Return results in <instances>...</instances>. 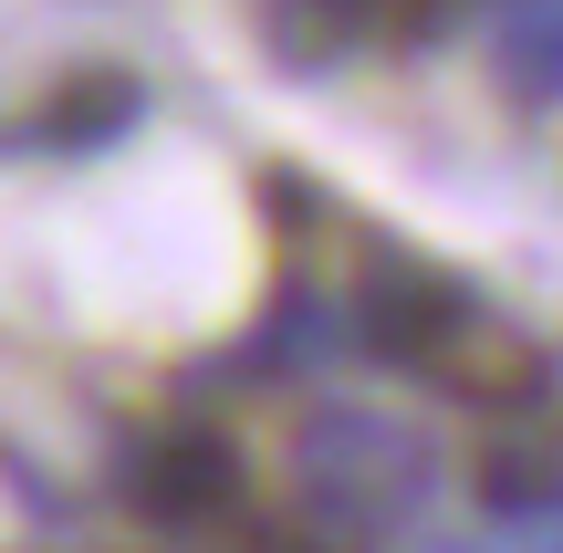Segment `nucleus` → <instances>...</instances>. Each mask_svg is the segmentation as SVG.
<instances>
[{"mask_svg":"<svg viewBox=\"0 0 563 553\" xmlns=\"http://www.w3.org/2000/svg\"><path fill=\"white\" fill-rule=\"evenodd\" d=\"M302 491H313V512L334 533H376V522H407L428 501V460L407 429H386L365 408H334L302 429Z\"/></svg>","mask_w":563,"mask_h":553,"instance_id":"f257e3e1","label":"nucleus"},{"mask_svg":"<svg viewBox=\"0 0 563 553\" xmlns=\"http://www.w3.org/2000/svg\"><path fill=\"white\" fill-rule=\"evenodd\" d=\"M125 501L167 533H199V522L241 512V450L220 429H146L125 450Z\"/></svg>","mask_w":563,"mask_h":553,"instance_id":"f03ea898","label":"nucleus"},{"mask_svg":"<svg viewBox=\"0 0 563 553\" xmlns=\"http://www.w3.org/2000/svg\"><path fill=\"white\" fill-rule=\"evenodd\" d=\"M262 32H272V53L292 63V74H323V63H344L376 32V0H272Z\"/></svg>","mask_w":563,"mask_h":553,"instance_id":"7ed1b4c3","label":"nucleus"},{"mask_svg":"<svg viewBox=\"0 0 563 553\" xmlns=\"http://www.w3.org/2000/svg\"><path fill=\"white\" fill-rule=\"evenodd\" d=\"M490 53H501V84L522 104H563V0H522Z\"/></svg>","mask_w":563,"mask_h":553,"instance_id":"20e7f679","label":"nucleus"},{"mask_svg":"<svg viewBox=\"0 0 563 553\" xmlns=\"http://www.w3.org/2000/svg\"><path fill=\"white\" fill-rule=\"evenodd\" d=\"M449 553H563V512H532V522H511L501 543H449Z\"/></svg>","mask_w":563,"mask_h":553,"instance_id":"39448f33","label":"nucleus"}]
</instances>
